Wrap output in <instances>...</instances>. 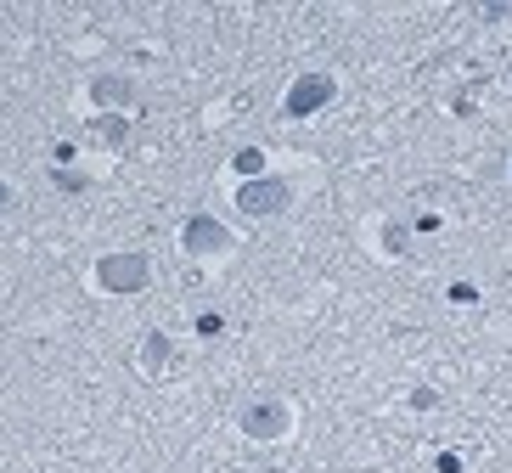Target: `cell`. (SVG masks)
I'll return each mask as SVG.
<instances>
[{
    "label": "cell",
    "mask_w": 512,
    "mask_h": 473,
    "mask_svg": "<svg viewBox=\"0 0 512 473\" xmlns=\"http://www.w3.org/2000/svg\"><path fill=\"white\" fill-rule=\"evenodd\" d=\"M12 198H17V192H12V181H6V175H0V214L12 209Z\"/></svg>",
    "instance_id": "obj_11"
},
{
    "label": "cell",
    "mask_w": 512,
    "mask_h": 473,
    "mask_svg": "<svg viewBox=\"0 0 512 473\" xmlns=\"http://www.w3.org/2000/svg\"><path fill=\"white\" fill-rule=\"evenodd\" d=\"M231 169H237V181H254V175H271V158H265V147H242Z\"/></svg>",
    "instance_id": "obj_8"
},
{
    "label": "cell",
    "mask_w": 512,
    "mask_h": 473,
    "mask_svg": "<svg viewBox=\"0 0 512 473\" xmlns=\"http://www.w3.org/2000/svg\"><path fill=\"white\" fill-rule=\"evenodd\" d=\"M332 96H338V79L332 74H299L293 85H287V96H282V113L287 119H310V113H321Z\"/></svg>",
    "instance_id": "obj_6"
},
{
    "label": "cell",
    "mask_w": 512,
    "mask_h": 473,
    "mask_svg": "<svg viewBox=\"0 0 512 473\" xmlns=\"http://www.w3.org/2000/svg\"><path fill=\"white\" fill-rule=\"evenodd\" d=\"M400 254H406V226L383 220V226H377V260H400Z\"/></svg>",
    "instance_id": "obj_9"
},
{
    "label": "cell",
    "mask_w": 512,
    "mask_h": 473,
    "mask_svg": "<svg viewBox=\"0 0 512 473\" xmlns=\"http://www.w3.org/2000/svg\"><path fill=\"white\" fill-rule=\"evenodd\" d=\"M197 333H203V338H220V333H226V321H220V316H197Z\"/></svg>",
    "instance_id": "obj_10"
},
{
    "label": "cell",
    "mask_w": 512,
    "mask_h": 473,
    "mask_svg": "<svg viewBox=\"0 0 512 473\" xmlns=\"http://www.w3.org/2000/svg\"><path fill=\"white\" fill-rule=\"evenodd\" d=\"M85 282H91V293H102V299H136V293L152 288V260L141 248H113V254H96Z\"/></svg>",
    "instance_id": "obj_1"
},
{
    "label": "cell",
    "mask_w": 512,
    "mask_h": 473,
    "mask_svg": "<svg viewBox=\"0 0 512 473\" xmlns=\"http://www.w3.org/2000/svg\"><path fill=\"white\" fill-rule=\"evenodd\" d=\"M79 102H85V113H96V119H124V113L141 107V79L124 74V68H96V74L85 79Z\"/></svg>",
    "instance_id": "obj_3"
},
{
    "label": "cell",
    "mask_w": 512,
    "mask_h": 473,
    "mask_svg": "<svg viewBox=\"0 0 512 473\" xmlns=\"http://www.w3.org/2000/svg\"><path fill=\"white\" fill-rule=\"evenodd\" d=\"M237 428H242V440H254V445H282L299 434V406H293V395H259L242 406Z\"/></svg>",
    "instance_id": "obj_2"
},
{
    "label": "cell",
    "mask_w": 512,
    "mask_h": 473,
    "mask_svg": "<svg viewBox=\"0 0 512 473\" xmlns=\"http://www.w3.org/2000/svg\"><path fill=\"white\" fill-rule=\"evenodd\" d=\"M293 198H299V186L287 181V175H254V181H237V192H231V203L242 209V220H276V214L293 209Z\"/></svg>",
    "instance_id": "obj_5"
},
{
    "label": "cell",
    "mask_w": 512,
    "mask_h": 473,
    "mask_svg": "<svg viewBox=\"0 0 512 473\" xmlns=\"http://www.w3.org/2000/svg\"><path fill=\"white\" fill-rule=\"evenodd\" d=\"M136 367H141V378H164V372L175 367V338H169V333H147V338H141V350H136Z\"/></svg>",
    "instance_id": "obj_7"
},
{
    "label": "cell",
    "mask_w": 512,
    "mask_h": 473,
    "mask_svg": "<svg viewBox=\"0 0 512 473\" xmlns=\"http://www.w3.org/2000/svg\"><path fill=\"white\" fill-rule=\"evenodd\" d=\"M242 248V231L231 226V220H220V214H192L181 226V254H192L197 265H220V260H231Z\"/></svg>",
    "instance_id": "obj_4"
}]
</instances>
